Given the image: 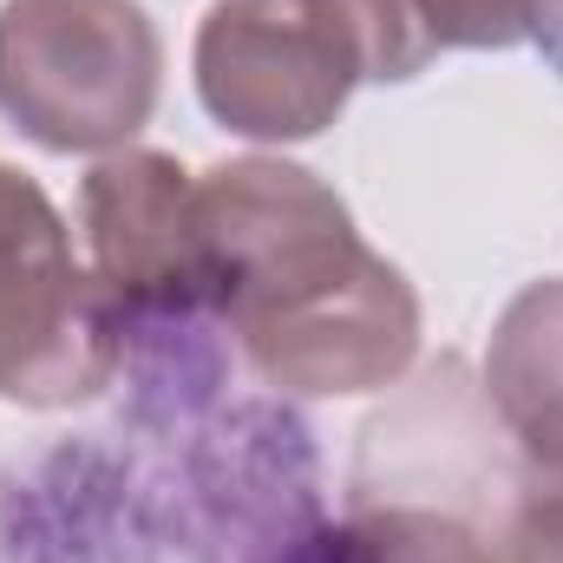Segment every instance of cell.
I'll return each instance as SVG.
<instances>
[{
    "instance_id": "6da1fadb",
    "label": "cell",
    "mask_w": 563,
    "mask_h": 563,
    "mask_svg": "<svg viewBox=\"0 0 563 563\" xmlns=\"http://www.w3.org/2000/svg\"><path fill=\"white\" fill-rule=\"evenodd\" d=\"M197 223L217 263L223 328L276 387L367 394L413 361V288L361 243L321 177L276 157L217 164L197 177Z\"/></svg>"
},
{
    "instance_id": "7a4b0ae2",
    "label": "cell",
    "mask_w": 563,
    "mask_h": 563,
    "mask_svg": "<svg viewBox=\"0 0 563 563\" xmlns=\"http://www.w3.org/2000/svg\"><path fill=\"white\" fill-rule=\"evenodd\" d=\"M92 282L119 328V361L139 374V413H197L223 374L217 263L197 223V184L164 151H119L79 184Z\"/></svg>"
},
{
    "instance_id": "3957f363",
    "label": "cell",
    "mask_w": 563,
    "mask_h": 563,
    "mask_svg": "<svg viewBox=\"0 0 563 563\" xmlns=\"http://www.w3.org/2000/svg\"><path fill=\"white\" fill-rule=\"evenodd\" d=\"M157 26L139 0H7L0 112L46 151L125 144L157 106Z\"/></svg>"
},
{
    "instance_id": "277c9868",
    "label": "cell",
    "mask_w": 563,
    "mask_h": 563,
    "mask_svg": "<svg viewBox=\"0 0 563 563\" xmlns=\"http://www.w3.org/2000/svg\"><path fill=\"white\" fill-rule=\"evenodd\" d=\"M0 563H223V551L197 485L177 498L139 459L79 445L0 478Z\"/></svg>"
},
{
    "instance_id": "5b68a950",
    "label": "cell",
    "mask_w": 563,
    "mask_h": 563,
    "mask_svg": "<svg viewBox=\"0 0 563 563\" xmlns=\"http://www.w3.org/2000/svg\"><path fill=\"white\" fill-rule=\"evenodd\" d=\"M119 367V328L46 190L0 164V400L73 407Z\"/></svg>"
},
{
    "instance_id": "8992f818",
    "label": "cell",
    "mask_w": 563,
    "mask_h": 563,
    "mask_svg": "<svg viewBox=\"0 0 563 563\" xmlns=\"http://www.w3.org/2000/svg\"><path fill=\"white\" fill-rule=\"evenodd\" d=\"M361 79L314 0H217L197 33V92L243 139H314Z\"/></svg>"
},
{
    "instance_id": "52a82bcc",
    "label": "cell",
    "mask_w": 563,
    "mask_h": 563,
    "mask_svg": "<svg viewBox=\"0 0 563 563\" xmlns=\"http://www.w3.org/2000/svg\"><path fill=\"white\" fill-rule=\"evenodd\" d=\"M485 374L525 452L563 472V282H538L511 301Z\"/></svg>"
},
{
    "instance_id": "ba28073f",
    "label": "cell",
    "mask_w": 563,
    "mask_h": 563,
    "mask_svg": "<svg viewBox=\"0 0 563 563\" xmlns=\"http://www.w3.org/2000/svg\"><path fill=\"white\" fill-rule=\"evenodd\" d=\"M334 563H492V551L439 511H374L334 531Z\"/></svg>"
},
{
    "instance_id": "9c48e42d",
    "label": "cell",
    "mask_w": 563,
    "mask_h": 563,
    "mask_svg": "<svg viewBox=\"0 0 563 563\" xmlns=\"http://www.w3.org/2000/svg\"><path fill=\"white\" fill-rule=\"evenodd\" d=\"M314 7L354 46L367 79H413L432 59V33L420 20V0H314Z\"/></svg>"
},
{
    "instance_id": "30bf717a",
    "label": "cell",
    "mask_w": 563,
    "mask_h": 563,
    "mask_svg": "<svg viewBox=\"0 0 563 563\" xmlns=\"http://www.w3.org/2000/svg\"><path fill=\"white\" fill-rule=\"evenodd\" d=\"M432 46H558L563 0H420Z\"/></svg>"
},
{
    "instance_id": "8fae6325",
    "label": "cell",
    "mask_w": 563,
    "mask_h": 563,
    "mask_svg": "<svg viewBox=\"0 0 563 563\" xmlns=\"http://www.w3.org/2000/svg\"><path fill=\"white\" fill-rule=\"evenodd\" d=\"M518 558L525 563H563V498L538 505L518 531Z\"/></svg>"
}]
</instances>
